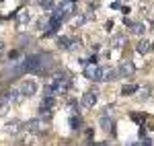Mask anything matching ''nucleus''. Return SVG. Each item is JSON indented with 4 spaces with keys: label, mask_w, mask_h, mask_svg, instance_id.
Listing matches in <instances>:
<instances>
[{
    "label": "nucleus",
    "mask_w": 154,
    "mask_h": 146,
    "mask_svg": "<svg viewBox=\"0 0 154 146\" xmlns=\"http://www.w3.org/2000/svg\"><path fill=\"white\" fill-rule=\"evenodd\" d=\"M138 91V85H123L121 86V95H131Z\"/></svg>",
    "instance_id": "obj_17"
},
{
    "label": "nucleus",
    "mask_w": 154,
    "mask_h": 146,
    "mask_svg": "<svg viewBox=\"0 0 154 146\" xmlns=\"http://www.w3.org/2000/svg\"><path fill=\"white\" fill-rule=\"evenodd\" d=\"M54 107V97L51 95H43L41 103H39V109H51Z\"/></svg>",
    "instance_id": "obj_14"
},
{
    "label": "nucleus",
    "mask_w": 154,
    "mask_h": 146,
    "mask_svg": "<svg viewBox=\"0 0 154 146\" xmlns=\"http://www.w3.org/2000/svg\"><path fill=\"white\" fill-rule=\"evenodd\" d=\"M101 128L105 130V132H109L111 136H115V122L111 120V115H109V107L107 109H103V113H101Z\"/></svg>",
    "instance_id": "obj_2"
},
{
    "label": "nucleus",
    "mask_w": 154,
    "mask_h": 146,
    "mask_svg": "<svg viewBox=\"0 0 154 146\" xmlns=\"http://www.w3.org/2000/svg\"><path fill=\"white\" fill-rule=\"evenodd\" d=\"M130 117H131V122H136L138 126H144L146 120H148V115H146V113H140V111H134Z\"/></svg>",
    "instance_id": "obj_13"
},
{
    "label": "nucleus",
    "mask_w": 154,
    "mask_h": 146,
    "mask_svg": "<svg viewBox=\"0 0 154 146\" xmlns=\"http://www.w3.org/2000/svg\"><path fill=\"white\" fill-rule=\"evenodd\" d=\"M146 134H148V132H146V128H144V126H140V138H144Z\"/></svg>",
    "instance_id": "obj_23"
},
{
    "label": "nucleus",
    "mask_w": 154,
    "mask_h": 146,
    "mask_svg": "<svg viewBox=\"0 0 154 146\" xmlns=\"http://www.w3.org/2000/svg\"><path fill=\"white\" fill-rule=\"evenodd\" d=\"M31 19H33V14H31V11H23V12H21V17L17 19V27H19L21 31H23L25 27H27V25L31 23Z\"/></svg>",
    "instance_id": "obj_9"
},
{
    "label": "nucleus",
    "mask_w": 154,
    "mask_h": 146,
    "mask_svg": "<svg viewBox=\"0 0 154 146\" xmlns=\"http://www.w3.org/2000/svg\"><path fill=\"white\" fill-rule=\"evenodd\" d=\"M150 49H152V45H150V41H146V39L140 41V43L136 45V51H138V54H142V56H144V54H148Z\"/></svg>",
    "instance_id": "obj_15"
},
{
    "label": "nucleus",
    "mask_w": 154,
    "mask_h": 146,
    "mask_svg": "<svg viewBox=\"0 0 154 146\" xmlns=\"http://www.w3.org/2000/svg\"><path fill=\"white\" fill-rule=\"evenodd\" d=\"M27 130H29V134H35V136L45 134V130H48L45 120H43V117H33V120H29V122H27Z\"/></svg>",
    "instance_id": "obj_1"
},
{
    "label": "nucleus",
    "mask_w": 154,
    "mask_h": 146,
    "mask_svg": "<svg viewBox=\"0 0 154 146\" xmlns=\"http://www.w3.org/2000/svg\"><path fill=\"white\" fill-rule=\"evenodd\" d=\"M21 128H23V123L19 122V120H8L6 126H4V132H6L8 136H17L19 132H21Z\"/></svg>",
    "instance_id": "obj_8"
},
{
    "label": "nucleus",
    "mask_w": 154,
    "mask_h": 146,
    "mask_svg": "<svg viewBox=\"0 0 154 146\" xmlns=\"http://www.w3.org/2000/svg\"><path fill=\"white\" fill-rule=\"evenodd\" d=\"M99 70H101V66H97V62L84 64V76H86L88 80H93V82L99 80Z\"/></svg>",
    "instance_id": "obj_6"
},
{
    "label": "nucleus",
    "mask_w": 154,
    "mask_h": 146,
    "mask_svg": "<svg viewBox=\"0 0 154 146\" xmlns=\"http://www.w3.org/2000/svg\"><path fill=\"white\" fill-rule=\"evenodd\" d=\"M70 2H76V0H70Z\"/></svg>",
    "instance_id": "obj_27"
},
{
    "label": "nucleus",
    "mask_w": 154,
    "mask_h": 146,
    "mask_svg": "<svg viewBox=\"0 0 154 146\" xmlns=\"http://www.w3.org/2000/svg\"><path fill=\"white\" fill-rule=\"evenodd\" d=\"M125 41H128V37H125V35H115L113 39H111V48H113V49H121L123 45H125Z\"/></svg>",
    "instance_id": "obj_11"
},
{
    "label": "nucleus",
    "mask_w": 154,
    "mask_h": 146,
    "mask_svg": "<svg viewBox=\"0 0 154 146\" xmlns=\"http://www.w3.org/2000/svg\"><path fill=\"white\" fill-rule=\"evenodd\" d=\"M8 56H11V60H14V58H19V51H11Z\"/></svg>",
    "instance_id": "obj_25"
},
{
    "label": "nucleus",
    "mask_w": 154,
    "mask_h": 146,
    "mask_svg": "<svg viewBox=\"0 0 154 146\" xmlns=\"http://www.w3.org/2000/svg\"><path fill=\"white\" fill-rule=\"evenodd\" d=\"M21 93H23V97H31V95H35L37 91V82L35 78H25V80H21Z\"/></svg>",
    "instance_id": "obj_4"
},
{
    "label": "nucleus",
    "mask_w": 154,
    "mask_h": 146,
    "mask_svg": "<svg viewBox=\"0 0 154 146\" xmlns=\"http://www.w3.org/2000/svg\"><path fill=\"white\" fill-rule=\"evenodd\" d=\"M97 101H99V93H97L95 89H88L82 95V101L80 103H82V107H86V109H93L97 105Z\"/></svg>",
    "instance_id": "obj_3"
},
{
    "label": "nucleus",
    "mask_w": 154,
    "mask_h": 146,
    "mask_svg": "<svg viewBox=\"0 0 154 146\" xmlns=\"http://www.w3.org/2000/svg\"><path fill=\"white\" fill-rule=\"evenodd\" d=\"M68 107H70L72 113H74V111H78V101H76V99H68Z\"/></svg>",
    "instance_id": "obj_19"
},
{
    "label": "nucleus",
    "mask_w": 154,
    "mask_h": 146,
    "mask_svg": "<svg viewBox=\"0 0 154 146\" xmlns=\"http://www.w3.org/2000/svg\"><path fill=\"white\" fill-rule=\"evenodd\" d=\"M84 132H86V142H93V140H95V130L88 128V130H84Z\"/></svg>",
    "instance_id": "obj_20"
},
{
    "label": "nucleus",
    "mask_w": 154,
    "mask_h": 146,
    "mask_svg": "<svg viewBox=\"0 0 154 146\" xmlns=\"http://www.w3.org/2000/svg\"><path fill=\"white\" fill-rule=\"evenodd\" d=\"M0 113H2V115H6V113H8V103H2V107H0Z\"/></svg>",
    "instance_id": "obj_21"
},
{
    "label": "nucleus",
    "mask_w": 154,
    "mask_h": 146,
    "mask_svg": "<svg viewBox=\"0 0 154 146\" xmlns=\"http://www.w3.org/2000/svg\"><path fill=\"white\" fill-rule=\"evenodd\" d=\"M111 8H113V11H117V8H121V2H117V0H115V2H111Z\"/></svg>",
    "instance_id": "obj_22"
},
{
    "label": "nucleus",
    "mask_w": 154,
    "mask_h": 146,
    "mask_svg": "<svg viewBox=\"0 0 154 146\" xmlns=\"http://www.w3.org/2000/svg\"><path fill=\"white\" fill-rule=\"evenodd\" d=\"M105 29H107V31H111V29H113V21H109V23L105 25Z\"/></svg>",
    "instance_id": "obj_26"
},
{
    "label": "nucleus",
    "mask_w": 154,
    "mask_h": 146,
    "mask_svg": "<svg viewBox=\"0 0 154 146\" xmlns=\"http://www.w3.org/2000/svg\"><path fill=\"white\" fill-rule=\"evenodd\" d=\"M39 4H41L43 11H54L58 6V0H39Z\"/></svg>",
    "instance_id": "obj_16"
},
{
    "label": "nucleus",
    "mask_w": 154,
    "mask_h": 146,
    "mask_svg": "<svg viewBox=\"0 0 154 146\" xmlns=\"http://www.w3.org/2000/svg\"><path fill=\"white\" fill-rule=\"evenodd\" d=\"M134 72H136L134 62H121L117 66V70H115V76H117V78H125V76H131Z\"/></svg>",
    "instance_id": "obj_5"
},
{
    "label": "nucleus",
    "mask_w": 154,
    "mask_h": 146,
    "mask_svg": "<svg viewBox=\"0 0 154 146\" xmlns=\"http://www.w3.org/2000/svg\"><path fill=\"white\" fill-rule=\"evenodd\" d=\"M121 12L123 14H130V6H121Z\"/></svg>",
    "instance_id": "obj_24"
},
{
    "label": "nucleus",
    "mask_w": 154,
    "mask_h": 146,
    "mask_svg": "<svg viewBox=\"0 0 154 146\" xmlns=\"http://www.w3.org/2000/svg\"><path fill=\"white\" fill-rule=\"evenodd\" d=\"M150 93H152V89H150V86H146V89H142V91H140V95H138V97H140V101H148V97H150Z\"/></svg>",
    "instance_id": "obj_18"
},
{
    "label": "nucleus",
    "mask_w": 154,
    "mask_h": 146,
    "mask_svg": "<svg viewBox=\"0 0 154 146\" xmlns=\"http://www.w3.org/2000/svg\"><path fill=\"white\" fill-rule=\"evenodd\" d=\"M58 45L62 49H70V51H74L76 48L80 49V41H78L76 37H60V39H58Z\"/></svg>",
    "instance_id": "obj_7"
},
{
    "label": "nucleus",
    "mask_w": 154,
    "mask_h": 146,
    "mask_svg": "<svg viewBox=\"0 0 154 146\" xmlns=\"http://www.w3.org/2000/svg\"><path fill=\"white\" fill-rule=\"evenodd\" d=\"M68 122H70V128H72V132H78V130L82 128V117H80V113H78V111H74V113H72V115H70V120H68Z\"/></svg>",
    "instance_id": "obj_10"
},
{
    "label": "nucleus",
    "mask_w": 154,
    "mask_h": 146,
    "mask_svg": "<svg viewBox=\"0 0 154 146\" xmlns=\"http://www.w3.org/2000/svg\"><path fill=\"white\" fill-rule=\"evenodd\" d=\"M0 2H4V0H0Z\"/></svg>",
    "instance_id": "obj_28"
},
{
    "label": "nucleus",
    "mask_w": 154,
    "mask_h": 146,
    "mask_svg": "<svg viewBox=\"0 0 154 146\" xmlns=\"http://www.w3.org/2000/svg\"><path fill=\"white\" fill-rule=\"evenodd\" d=\"M130 33H134V35H144V33H146V25L144 23H131Z\"/></svg>",
    "instance_id": "obj_12"
}]
</instances>
